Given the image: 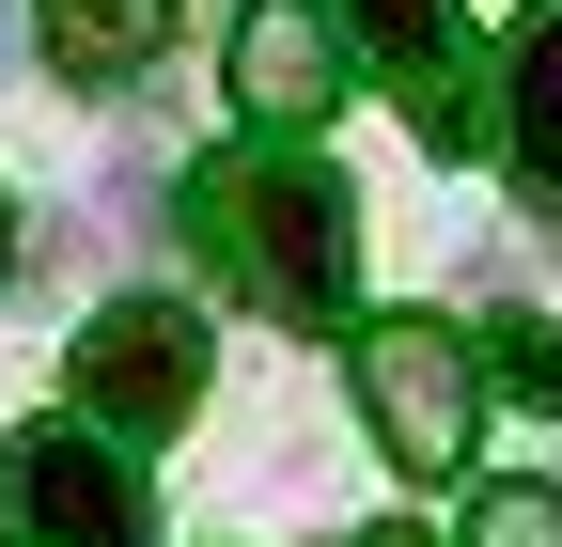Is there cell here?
Returning a JSON list of instances; mask_svg holds the SVG:
<instances>
[{
  "label": "cell",
  "mask_w": 562,
  "mask_h": 547,
  "mask_svg": "<svg viewBox=\"0 0 562 547\" xmlns=\"http://www.w3.org/2000/svg\"><path fill=\"white\" fill-rule=\"evenodd\" d=\"M0 485H16V516H32L47 547H140V485H125V454H110L94 423L16 438V454H0Z\"/></svg>",
  "instance_id": "obj_5"
},
{
  "label": "cell",
  "mask_w": 562,
  "mask_h": 547,
  "mask_svg": "<svg viewBox=\"0 0 562 547\" xmlns=\"http://www.w3.org/2000/svg\"><path fill=\"white\" fill-rule=\"evenodd\" d=\"M360 423L391 438V469H406V485H422V469H469V423H484L469 345H453V328H422V313L360 328Z\"/></svg>",
  "instance_id": "obj_3"
},
{
  "label": "cell",
  "mask_w": 562,
  "mask_h": 547,
  "mask_svg": "<svg viewBox=\"0 0 562 547\" xmlns=\"http://www.w3.org/2000/svg\"><path fill=\"white\" fill-rule=\"evenodd\" d=\"M469 547H562V501L547 485H484L469 501Z\"/></svg>",
  "instance_id": "obj_10"
},
{
  "label": "cell",
  "mask_w": 562,
  "mask_h": 547,
  "mask_svg": "<svg viewBox=\"0 0 562 547\" xmlns=\"http://www.w3.org/2000/svg\"><path fill=\"white\" fill-rule=\"evenodd\" d=\"M484 391H516L531 406V423H547V406H562V328H531V313H501V328H484V360H469Z\"/></svg>",
  "instance_id": "obj_9"
},
{
  "label": "cell",
  "mask_w": 562,
  "mask_h": 547,
  "mask_svg": "<svg viewBox=\"0 0 562 547\" xmlns=\"http://www.w3.org/2000/svg\"><path fill=\"white\" fill-rule=\"evenodd\" d=\"M360 547H391V532H360Z\"/></svg>",
  "instance_id": "obj_14"
},
{
  "label": "cell",
  "mask_w": 562,
  "mask_h": 547,
  "mask_svg": "<svg viewBox=\"0 0 562 547\" xmlns=\"http://www.w3.org/2000/svg\"><path fill=\"white\" fill-rule=\"evenodd\" d=\"M188 235L220 250V282L281 328H344V298H360V203H344L328 157L266 142V157H220L188 188Z\"/></svg>",
  "instance_id": "obj_1"
},
{
  "label": "cell",
  "mask_w": 562,
  "mask_h": 547,
  "mask_svg": "<svg viewBox=\"0 0 562 547\" xmlns=\"http://www.w3.org/2000/svg\"><path fill=\"white\" fill-rule=\"evenodd\" d=\"M0 79H16V0H0Z\"/></svg>",
  "instance_id": "obj_11"
},
{
  "label": "cell",
  "mask_w": 562,
  "mask_h": 547,
  "mask_svg": "<svg viewBox=\"0 0 562 547\" xmlns=\"http://www.w3.org/2000/svg\"><path fill=\"white\" fill-rule=\"evenodd\" d=\"M501 142H516V188L562 220V0L516 32V63H501Z\"/></svg>",
  "instance_id": "obj_7"
},
{
  "label": "cell",
  "mask_w": 562,
  "mask_h": 547,
  "mask_svg": "<svg viewBox=\"0 0 562 547\" xmlns=\"http://www.w3.org/2000/svg\"><path fill=\"white\" fill-rule=\"evenodd\" d=\"M63 391H79V423L125 454V438H172L203 406V313L188 298H110L79 328V360H63Z\"/></svg>",
  "instance_id": "obj_2"
},
{
  "label": "cell",
  "mask_w": 562,
  "mask_h": 547,
  "mask_svg": "<svg viewBox=\"0 0 562 547\" xmlns=\"http://www.w3.org/2000/svg\"><path fill=\"white\" fill-rule=\"evenodd\" d=\"M0 547H16V485H0Z\"/></svg>",
  "instance_id": "obj_12"
},
{
  "label": "cell",
  "mask_w": 562,
  "mask_h": 547,
  "mask_svg": "<svg viewBox=\"0 0 562 547\" xmlns=\"http://www.w3.org/2000/svg\"><path fill=\"white\" fill-rule=\"evenodd\" d=\"M0 250H16V203H0Z\"/></svg>",
  "instance_id": "obj_13"
},
{
  "label": "cell",
  "mask_w": 562,
  "mask_h": 547,
  "mask_svg": "<svg viewBox=\"0 0 562 547\" xmlns=\"http://www.w3.org/2000/svg\"><path fill=\"white\" fill-rule=\"evenodd\" d=\"M375 47V79L406 94V125L438 157H484V47H469V0H344Z\"/></svg>",
  "instance_id": "obj_4"
},
{
  "label": "cell",
  "mask_w": 562,
  "mask_h": 547,
  "mask_svg": "<svg viewBox=\"0 0 562 547\" xmlns=\"http://www.w3.org/2000/svg\"><path fill=\"white\" fill-rule=\"evenodd\" d=\"M32 32H47L63 79H140L172 47V0H32Z\"/></svg>",
  "instance_id": "obj_8"
},
{
  "label": "cell",
  "mask_w": 562,
  "mask_h": 547,
  "mask_svg": "<svg viewBox=\"0 0 562 547\" xmlns=\"http://www.w3.org/2000/svg\"><path fill=\"white\" fill-rule=\"evenodd\" d=\"M235 110L281 125V142H313V125L344 110V47H328L313 0H250L235 16Z\"/></svg>",
  "instance_id": "obj_6"
}]
</instances>
